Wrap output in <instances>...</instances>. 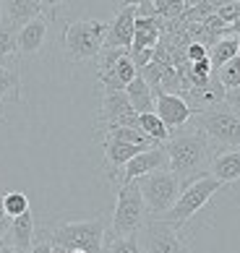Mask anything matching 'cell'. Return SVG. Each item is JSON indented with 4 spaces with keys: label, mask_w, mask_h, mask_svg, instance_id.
<instances>
[{
    "label": "cell",
    "mask_w": 240,
    "mask_h": 253,
    "mask_svg": "<svg viewBox=\"0 0 240 253\" xmlns=\"http://www.w3.org/2000/svg\"><path fill=\"white\" fill-rule=\"evenodd\" d=\"M167 157H170V170L175 172V177L180 180V185L186 188L199 177H206L211 170V144L201 130H180L172 133V138L167 144Z\"/></svg>",
    "instance_id": "obj_1"
},
{
    "label": "cell",
    "mask_w": 240,
    "mask_h": 253,
    "mask_svg": "<svg viewBox=\"0 0 240 253\" xmlns=\"http://www.w3.org/2000/svg\"><path fill=\"white\" fill-rule=\"evenodd\" d=\"M52 246L58 253H105V219L84 222H55L47 224Z\"/></svg>",
    "instance_id": "obj_2"
},
{
    "label": "cell",
    "mask_w": 240,
    "mask_h": 253,
    "mask_svg": "<svg viewBox=\"0 0 240 253\" xmlns=\"http://www.w3.org/2000/svg\"><path fill=\"white\" fill-rule=\"evenodd\" d=\"M191 123L209 138L211 146H219L225 152L240 149V110H235L227 102L196 112Z\"/></svg>",
    "instance_id": "obj_3"
},
{
    "label": "cell",
    "mask_w": 240,
    "mask_h": 253,
    "mask_svg": "<svg viewBox=\"0 0 240 253\" xmlns=\"http://www.w3.org/2000/svg\"><path fill=\"white\" fill-rule=\"evenodd\" d=\"M110 24L99 18H84V21H73L63 32V47H66L68 60H89L99 58L105 50Z\"/></svg>",
    "instance_id": "obj_4"
},
{
    "label": "cell",
    "mask_w": 240,
    "mask_h": 253,
    "mask_svg": "<svg viewBox=\"0 0 240 253\" xmlns=\"http://www.w3.org/2000/svg\"><path fill=\"white\" fill-rule=\"evenodd\" d=\"M146 201L141 193L138 180L133 183H123L118 191V201H115V211H113V238H131L138 235L141 227L146 224Z\"/></svg>",
    "instance_id": "obj_5"
},
{
    "label": "cell",
    "mask_w": 240,
    "mask_h": 253,
    "mask_svg": "<svg viewBox=\"0 0 240 253\" xmlns=\"http://www.w3.org/2000/svg\"><path fill=\"white\" fill-rule=\"evenodd\" d=\"M219 191H222V183H219L217 177H211V175L199 177V180H193L191 185L183 188L178 204H175L172 211H167L162 219L175 224V227H183V224L196 217V214L214 199V193H219Z\"/></svg>",
    "instance_id": "obj_6"
},
{
    "label": "cell",
    "mask_w": 240,
    "mask_h": 253,
    "mask_svg": "<svg viewBox=\"0 0 240 253\" xmlns=\"http://www.w3.org/2000/svg\"><path fill=\"white\" fill-rule=\"evenodd\" d=\"M138 185H141L146 209L154 214V219H162L167 211H172V206L178 204L180 193H183V185L172 170H157L152 175L141 177Z\"/></svg>",
    "instance_id": "obj_7"
},
{
    "label": "cell",
    "mask_w": 240,
    "mask_h": 253,
    "mask_svg": "<svg viewBox=\"0 0 240 253\" xmlns=\"http://www.w3.org/2000/svg\"><path fill=\"white\" fill-rule=\"evenodd\" d=\"M144 253H191L188 243L180 238V227L164 222V219H149L138 232Z\"/></svg>",
    "instance_id": "obj_8"
},
{
    "label": "cell",
    "mask_w": 240,
    "mask_h": 253,
    "mask_svg": "<svg viewBox=\"0 0 240 253\" xmlns=\"http://www.w3.org/2000/svg\"><path fill=\"white\" fill-rule=\"evenodd\" d=\"M55 5L58 3H40V0H8L3 3V16H5V29L21 32L29 21L40 16H47L50 21L55 18Z\"/></svg>",
    "instance_id": "obj_9"
},
{
    "label": "cell",
    "mask_w": 240,
    "mask_h": 253,
    "mask_svg": "<svg viewBox=\"0 0 240 253\" xmlns=\"http://www.w3.org/2000/svg\"><path fill=\"white\" fill-rule=\"evenodd\" d=\"M157 170H170V157H167V149L164 146L146 149V152H141L138 157H133L131 162L123 167V172H120V183L141 180V177L152 175Z\"/></svg>",
    "instance_id": "obj_10"
},
{
    "label": "cell",
    "mask_w": 240,
    "mask_h": 253,
    "mask_svg": "<svg viewBox=\"0 0 240 253\" xmlns=\"http://www.w3.org/2000/svg\"><path fill=\"white\" fill-rule=\"evenodd\" d=\"M133 37H136V3H128V5L120 8L118 16L113 18V24H110L105 47L131 50L133 47Z\"/></svg>",
    "instance_id": "obj_11"
},
{
    "label": "cell",
    "mask_w": 240,
    "mask_h": 253,
    "mask_svg": "<svg viewBox=\"0 0 240 253\" xmlns=\"http://www.w3.org/2000/svg\"><path fill=\"white\" fill-rule=\"evenodd\" d=\"M157 115L164 120L170 130H178L193 120V110L180 94H157Z\"/></svg>",
    "instance_id": "obj_12"
},
{
    "label": "cell",
    "mask_w": 240,
    "mask_h": 253,
    "mask_svg": "<svg viewBox=\"0 0 240 253\" xmlns=\"http://www.w3.org/2000/svg\"><path fill=\"white\" fill-rule=\"evenodd\" d=\"M146 149L149 146H136V144H123V141H110V138H105V170H107V177L110 180H118L120 172H123V167L131 162L133 157L146 152Z\"/></svg>",
    "instance_id": "obj_13"
},
{
    "label": "cell",
    "mask_w": 240,
    "mask_h": 253,
    "mask_svg": "<svg viewBox=\"0 0 240 253\" xmlns=\"http://www.w3.org/2000/svg\"><path fill=\"white\" fill-rule=\"evenodd\" d=\"M34 240H37V230H34V214H24V217H16L11 222V230L3 240V246H11L18 253H29L34 248Z\"/></svg>",
    "instance_id": "obj_14"
},
{
    "label": "cell",
    "mask_w": 240,
    "mask_h": 253,
    "mask_svg": "<svg viewBox=\"0 0 240 253\" xmlns=\"http://www.w3.org/2000/svg\"><path fill=\"white\" fill-rule=\"evenodd\" d=\"M133 105L128 99L125 91H105L102 97V107H99V126H105V130L110 126H115L120 118L133 115Z\"/></svg>",
    "instance_id": "obj_15"
},
{
    "label": "cell",
    "mask_w": 240,
    "mask_h": 253,
    "mask_svg": "<svg viewBox=\"0 0 240 253\" xmlns=\"http://www.w3.org/2000/svg\"><path fill=\"white\" fill-rule=\"evenodd\" d=\"M47 26H50V18L47 16H40L29 21L18 32V52L21 55H37L44 44V37H47Z\"/></svg>",
    "instance_id": "obj_16"
},
{
    "label": "cell",
    "mask_w": 240,
    "mask_h": 253,
    "mask_svg": "<svg viewBox=\"0 0 240 253\" xmlns=\"http://www.w3.org/2000/svg\"><path fill=\"white\" fill-rule=\"evenodd\" d=\"M211 177H217L222 185L240 180V149H230V152H219L211 159Z\"/></svg>",
    "instance_id": "obj_17"
},
{
    "label": "cell",
    "mask_w": 240,
    "mask_h": 253,
    "mask_svg": "<svg viewBox=\"0 0 240 253\" xmlns=\"http://www.w3.org/2000/svg\"><path fill=\"white\" fill-rule=\"evenodd\" d=\"M128 99H131V105L136 110V115H146V112H157V94L152 91V86L146 84L141 76H138L136 81L128 84L125 89Z\"/></svg>",
    "instance_id": "obj_18"
},
{
    "label": "cell",
    "mask_w": 240,
    "mask_h": 253,
    "mask_svg": "<svg viewBox=\"0 0 240 253\" xmlns=\"http://www.w3.org/2000/svg\"><path fill=\"white\" fill-rule=\"evenodd\" d=\"M21 99V73L16 65L0 63V112H3L5 102H18Z\"/></svg>",
    "instance_id": "obj_19"
},
{
    "label": "cell",
    "mask_w": 240,
    "mask_h": 253,
    "mask_svg": "<svg viewBox=\"0 0 240 253\" xmlns=\"http://www.w3.org/2000/svg\"><path fill=\"white\" fill-rule=\"evenodd\" d=\"M238 47H240V37H222V40L209 50V60H211L214 73L222 71L230 60L238 58Z\"/></svg>",
    "instance_id": "obj_20"
},
{
    "label": "cell",
    "mask_w": 240,
    "mask_h": 253,
    "mask_svg": "<svg viewBox=\"0 0 240 253\" xmlns=\"http://www.w3.org/2000/svg\"><path fill=\"white\" fill-rule=\"evenodd\" d=\"M138 128L144 130L146 136L157 144H167L172 138V130L164 126V120L157 115V112H146V115H138Z\"/></svg>",
    "instance_id": "obj_21"
},
{
    "label": "cell",
    "mask_w": 240,
    "mask_h": 253,
    "mask_svg": "<svg viewBox=\"0 0 240 253\" xmlns=\"http://www.w3.org/2000/svg\"><path fill=\"white\" fill-rule=\"evenodd\" d=\"M3 206H5V214L11 219L29 214V199H26V193H21V191H5L3 193Z\"/></svg>",
    "instance_id": "obj_22"
},
{
    "label": "cell",
    "mask_w": 240,
    "mask_h": 253,
    "mask_svg": "<svg viewBox=\"0 0 240 253\" xmlns=\"http://www.w3.org/2000/svg\"><path fill=\"white\" fill-rule=\"evenodd\" d=\"M128 52H131V50H123V47H105L102 52H99V79L110 76V73L118 68V63L123 60Z\"/></svg>",
    "instance_id": "obj_23"
},
{
    "label": "cell",
    "mask_w": 240,
    "mask_h": 253,
    "mask_svg": "<svg viewBox=\"0 0 240 253\" xmlns=\"http://www.w3.org/2000/svg\"><path fill=\"white\" fill-rule=\"evenodd\" d=\"M18 52V32L13 29H0V63H5L8 58H16Z\"/></svg>",
    "instance_id": "obj_24"
},
{
    "label": "cell",
    "mask_w": 240,
    "mask_h": 253,
    "mask_svg": "<svg viewBox=\"0 0 240 253\" xmlns=\"http://www.w3.org/2000/svg\"><path fill=\"white\" fill-rule=\"evenodd\" d=\"M217 76H219V81H222V86L227 91H238L240 89V58L230 60L222 71H217Z\"/></svg>",
    "instance_id": "obj_25"
},
{
    "label": "cell",
    "mask_w": 240,
    "mask_h": 253,
    "mask_svg": "<svg viewBox=\"0 0 240 253\" xmlns=\"http://www.w3.org/2000/svg\"><path fill=\"white\" fill-rule=\"evenodd\" d=\"M105 253H144V248H141L138 235H131V238H115V240H110Z\"/></svg>",
    "instance_id": "obj_26"
},
{
    "label": "cell",
    "mask_w": 240,
    "mask_h": 253,
    "mask_svg": "<svg viewBox=\"0 0 240 253\" xmlns=\"http://www.w3.org/2000/svg\"><path fill=\"white\" fill-rule=\"evenodd\" d=\"M164 71H167L164 65H160V63H154V60H152L149 65H146V68L138 71V76H141L146 84H149L154 94H160V86H162V76H164Z\"/></svg>",
    "instance_id": "obj_27"
},
{
    "label": "cell",
    "mask_w": 240,
    "mask_h": 253,
    "mask_svg": "<svg viewBox=\"0 0 240 253\" xmlns=\"http://www.w3.org/2000/svg\"><path fill=\"white\" fill-rule=\"evenodd\" d=\"M217 16L222 18L225 24L233 26L238 18H240V0H233V3H222V5H219V11H217Z\"/></svg>",
    "instance_id": "obj_28"
},
{
    "label": "cell",
    "mask_w": 240,
    "mask_h": 253,
    "mask_svg": "<svg viewBox=\"0 0 240 253\" xmlns=\"http://www.w3.org/2000/svg\"><path fill=\"white\" fill-rule=\"evenodd\" d=\"M29 253H58V251H55V246H52V238H50V232H47V227L37 232L34 248H32Z\"/></svg>",
    "instance_id": "obj_29"
},
{
    "label": "cell",
    "mask_w": 240,
    "mask_h": 253,
    "mask_svg": "<svg viewBox=\"0 0 240 253\" xmlns=\"http://www.w3.org/2000/svg\"><path fill=\"white\" fill-rule=\"evenodd\" d=\"M186 55H188V63H201V60L209 58V47L201 42H191L186 47Z\"/></svg>",
    "instance_id": "obj_30"
},
{
    "label": "cell",
    "mask_w": 240,
    "mask_h": 253,
    "mask_svg": "<svg viewBox=\"0 0 240 253\" xmlns=\"http://www.w3.org/2000/svg\"><path fill=\"white\" fill-rule=\"evenodd\" d=\"M11 217L5 214V206H3V193H0V243L5 240V235H8V230H11Z\"/></svg>",
    "instance_id": "obj_31"
},
{
    "label": "cell",
    "mask_w": 240,
    "mask_h": 253,
    "mask_svg": "<svg viewBox=\"0 0 240 253\" xmlns=\"http://www.w3.org/2000/svg\"><path fill=\"white\" fill-rule=\"evenodd\" d=\"M0 253H18V251H13L11 246H3V243H0Z\"/></svg>",
    "instance_id": "obj_32"
},
{
    "label": "cell",
    "mask_w": 240,
    "mask_h": 253,
    "mask_svg": "<svg viewBox=\"0 0 240 253\" xmlns=\"http://www.w3.org/2000/svg\"><path fill=\"white\" fill-rule=\"evenodd\" d=\"M3 24H5V16H3V3H0V29H3Z\"/></svg>",
    "instance_id": "obj_33"
},
{
    "label": "cell",
    "mask_w": 240,
    "mask_h": 253,
    "mask_svg": "<svg viewBox=\"0 0 240 253\" xmlns=\"http://www.w3.org/2000/svg\"><path fill=\"white\" fill-rule=\"evenodd\" d=\"M238 58H240V47H238Z\"/></svg>",
    "instance_id": "obj_34"
}]
</instances>
